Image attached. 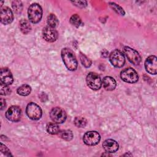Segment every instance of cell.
<instances>
[{
    "label": "cell",
    "instance_id": "cell-4",
    "mask_svg": "<svg viewBox=\"0 0 157 157\" xmlns=\"http://www.w3.org/2000/svg\"><path fill=\"white\" fill-rule=\"evenodd\" d=\"M87 85L93 90H99L102 85V81L100 76L94 72H90L86 78Z\"/></svg>",
    "mask_w": 157,
    "mask_h": 157
},
{
    "label": "cell",
    "instance_id": "cell-23",
    "mask_svg": "<svg viewBox=\"0 0 157 157\" xmlns=\"http://www.w3.org/2000/svg\"><path fill=\"white\" fill-rule=\"evenodd\" d=\"M74 123L78 128H84L87 124V121L84 117H77L75 118Z\"/></svg>",
    "mask_w": 157,
    "mask_h": 157
},
{
    "label": "cell",
    "instance_id": "cell-21",
    "mask_svg": "<svg viewBox=\"0 0 157 157\" xmlns=\"http://www.w3.org/2000/svg\"><path fill=\"white\" fill-rule=\"evenodd\" d=\"M47 24L48 26L55 28L59 24L57 17L54 14H50L47 17Z\"/></svg>",
    "mask_w": 157,
    "mask_h": 157
},
{
    "label": "cell",
    "instance_id": "cell-7",
    "mask_svg": "<svg viewBox=\"0 0 157 157\" xmlns=\"http://www.w3.org/2000/svg\"><path fill=\"white\" fill-rule=\"evenodd\" d=\"M109 59L111 64L116 67H122L125 62L123 54L118 50H115L109 55Z\"/></svg>",
    "mask_w": 157,
    "mask_h": 157
},
{
    "label": "cell",
    "instance_id": "cell-25",
    "mask_svg": "<svg viewBox=\"0 0 157 157\" xmlns=\"http://www.w3.org/2000/svg\"><path fill=\"white\" fill-rule=\"evenodd\" d=\"M80 59L82 64L85 67H89L91 65V61L82 53L80 54Z\"/></svg>",
    "mask_w": 157,
    "mask_h": 157
},
{
    "label": "cell",
    "instance_id": "cell-5",
    "mask_svg": "<svg viewBox=\"0 0 157 157\" xmlns=\"http://www.w3.org/2000/svg\"><path fill=\"white\" fill-rule=\"evenodd\" d=\"M120 77L123 81L129 83H136L139 79L137 73L134 69L131 67L126 68L123 70L121 72Z\"/></svg>",
    "mask_w": 157,
    "mask_h": 157
},
{
    "label": "cell",
    "instance_id": "cell-24",
    "mask_svg": "<svg viewBox=\"0 0 157 157\" xmlns=\"http://www.w3.org/2000/svg\"><path fill=\"white\" fill-rule=\"evenodd\" d=\"M12 7L15 11V12L19 13L22 11L23 5L21 1H13L12 2Z\"/></svg>",
    "mask_w": 157,
    "mask_h": 157
},
{
    "label": "cell",
    "instance_id": "cell-9",
    "mask_svg": "<svg viewBox=\"0 0 157 157\" xmlns=\"http://www.w3.org/2000/svg\"><path fill=\"white\" fill-rule=\"evenodd\" d=\"M101 140L99 134L96 131H88L86 132L83 137L84 143L87 145H95L98 144Z\"/></svg>",
    "mask_w": 157,
    "mask_h": 157
},
{
    "label": "cell",
    "instance_id": "cell-15",
    "mask_svg": "<svg viewBox=\"0 0 157 157\" xmlns=\"http://www.w3.org/2000/svg\"><path fill=\"white\" fill-rule=\"evenodd\" d=\"M102 147L107 153H115L118 149V144L113 139H107L103 144Z\"/></svg>",
    "mask_w": 157,
    "mask_h": 157
},
{
    "label": "cell",
    "instance_id": "cell-14",
    "mask_svg": "<svg viewBox=\"0 0 157 157\" xmlns=\"http://www.w3.org/2000/svg\"><path fill=\"white\" fill-rule=\"evenodd\" d=\"M0 80L1 83H2L6 85H9L12 83L13 78L12 74L9 69L5 67L1 69Z\"/></svg>",
    "mask_w": 157,
    "mask_h": 157
},
{
    "label": "cell",
    "instance_id": "cell-6",
    "mask_svg": "<svg viewBox=\"0 0 157 157\" xmlns=\"http://www.w3.org/2000/svg\"><path fill=\"white\" fill-rule=\"evenodd\" d=\"M50 116L52 121L56 124H61L65 121L66 119V113L65 111L58 107L52 109Z\"/></svg>",
    "mask_w": 157,
    "mask_h": 157
},
{
    "label": "cell",
    "instance_id": "cell-18",
    "mask_svg": "<svg viewBox=\"0 0 157 157\" xmlns=\"http://www.w3.org/2000/svg\"><path fill=\"white\" fill-rule=\"evenodd\" d=\"M58 134L61 139H63L66 141H70L73 138L72 132L69 129L59 130Z\"/></svg>",
    "mask_w": 157,
    "mask_h": 157
},
{
    "label": "cell",
    "instance_id": "cell-1",
    "mask_svg": "<svg viewBox=\"0 0 157 157\" xmlns=\"http://www.w3.org/2000/svg\"><path fill=\"white\" fill-rule=\"evenodd\" d=\"M61 57L66 67L70 71H75L77 67V60L74 52L68 48L61 50Z\"/></svg>",
    "mask_w": 157,
    "mask_h": 157
},
{
    "label": "cell",
    "instance_id": "cell-19",
    "mask_svg": "<svg viewBox=\"0 0 157 157\" xmlns=\"http://www.w3.org/2000/svg\"><path fill=\"white\" fill-rule=\"evenodd\" d=\"M31 91V86L28 85L24 84L18 88L17 92L19 95H21L23 96H26L30 94Z\"/></svg>",
    "mask_w": 157,
    "mask_h": 157
},
{
    "label": "cell",
    "instance_id": "cell-28",
    "mask_svg": "<svg viewBox=\"0 0 157 157\" xmlns=\"http://www.w3.org/2000/svg\"><path fill=\"white\" fill-rule=\"evenodd\" d=\"M0 149H1V151L2 153H3L4 154H5V155L6 156H12L10 150L8 149V148L4 145L2 143H1V147H0Z\"/></svg>",
    "mask_w": 157,
    "mask_h": 157
},
{
    "label": "cell",
    "instance_id": "cell-16",
    "mask_svg": "<svg viewBox=\"0 0 157 157\" xmlns=\"http://www.w3.org/2000/svg\"><path fill=\"white\" fill-rule=\"evenodd\" d=\"M102 84L104 89L107 91L113 90L117 85L115 80L113 77L110 76L105 77L102 80Z\"/></svg>",
    "mask_w": 157,
    "mask_h": 157
},
{
    "label": "cell",
    "instance_id": "cell-17",
    "mask_svg": "<svg viewBox=\"0 0 157 157\" xmlns=\"http://www.w3.org/2000/svg\"><path fill=\"white\" fill-rule=\"evenodd\" d=\"M19 27L20 31L24 34L29 33L31 30V26L29 21L25 19H21L19 23Z\"/></svg>",
    "mask_w": 157,
    "mask_h": 157
},
{
    "label": "cell",
    "instance_id": "cell-12",
    "mask_svg": "<svg viewBox=\"0 0 157 157\" xmlns=\"http://www.w3.org/2000/svg\"><path fill=\"white\" fill-rule=\"evenodd\" d=\"M145 67L147 72L155 75L157 72V58L155 55L148 56L145 62Z\"/></svg>",
    "mask_w": 157,
    "mask_h": 157
},
{
    "label": "cell",
    "instance_id": "cell-13",
    "mask_svg": "<svg viewBox=\"0 0 157 157\" xmlns=\"http://www.w3.org/2000/svg\"><path fill=\"white\" fill-rule=\"evenodd\" d=\"M1 22L4 25H8L13 20V15L10 8L4 7L1 10Z\"/></svg>",
    "mask_w": 157,
    "mask_h": 157
},
{
    "label": "cell",
    "instance_id": "cell-20",
    "mask_svg": "<svg viewBox=\"0 0 157 157\" xmlns=\"http://www.w3.org/2000/svg\"><path fill=\"white\" fill-rule=\"evenodd\" d=\"M46 129L47 131L50 134H56L59 131V129L57 124L52 122H50L47 124Z\"/></svg>",
    "mask_w": 157,
    "mask_h": 157
},
{
    "label": "cell",
    "instance_id": "cell-3",
    "mask_svg": "<svg viewBox=\"0 0 157 157\" xmlns=\"http://www.w3.org/2000/svg\"><path fill=\"white\" fill-rule=\"evenodd\" d=\"M26 113L28 117L33 120H39L42 115L41 108L34 102H30L28 104Z\"/></svg>",
    "mask_w": 157,
    "mask_h": 157
},
{
    "label": "cell",
    "instance_id": "cell-31",
    "mask_svg": "<svg viewBox=\"0 0 157 157\" xmlns=\"http://www.w3.org/2000/svg\"><path fill=\"white\" fill-rule=\"evenodd\" d=\"M108 54H109V53H108V52L106 50H102V56L103 57H105V58L107 57L108 56Z\"/></svg>",
    "mask_w": 157,
    "mask_h": 157
},
{
    "label": "cell",
    "instance_id": "cell-2",
    "mask_svg": "<svg viewBox=\"0 0 157 157\" xmlns=\"http://www.w3.org/2000/svg\"><path fill=\"white\" fill-rule=\"evenodd\" d=\"M28 18L33 23H39L42 17V9L37 3L32 4L28 8Z\"/></svg>",
    "mask_w": 157,
    "mask_h": 157
},
{
    "label": "cell",
    "instance_id": "cell-10",
    "mask_svg": "<svg viewBox=\"0 0 157 157\" xmlns=\"http://www.w3.org/2000/svg\"><path fill=\"white\" fill-rule=\"evenodd\" d=\"M21 111L19 107L12 105L8 109L6 113V117L7 120L12 122H17L20 120Z\"/></svg>",
    "mask_w": 157,
    "mask_h": 157
},
{
    "label": "cell",
    "instance_id": "cell-26",
    "mask_svg": "<svg viewBox=\"0 0 157 157\" xmlns=\"http://www.w3.org/2000/svg\"><path fill=\"white\" fill-rule=\"evenodd\" d=\"M11 92L10 88L8 87V85H6L2 83H1L0 85V94L1 95H7Z\"/></svg>",
    "mask_w": 157,
    "mask_h": 157
},
{
    "label": "cell",
    "instance_id": "cell-11",
    "mask_svg": "<svg viewBox=\"0 0 157 157\" xmlns=\"http://www.w3.org/2000/svg\"><path fill=\"white\" fill-rule=\"evenodd\" d=\"M42 35L44 39L48 42H53L58 39V32L55 28L49 26H45L42 31Z\"/></svg>",
    "mask_w": 157,
    "mask_h": 157
},
{
    "label": "cell",
    "instance_id": "cell-29",
    "mask_svg": "<svg viewBox=\"0 0 157 157\" xmlns=\"http://www.w3.org/2000/svg\"><path fill=\"white\" fill-rule=\"evenodd\" d=\"M72 4H74L75 6L78 7H85L87 6V2L85 1H72Z\"/></svg>",
    "mask_w": 157,
    "mask_h": 157
},
{
    "label": "cell",
    "instance_id": "cell-8",
    "mask_svg": "<svg viewBox=\"0 0 157 157\" xmlns=\"http://www.w3.org/2000/svg\"><path fill=\"white\" fill-rule=\"evenodd\" d=\"M123 53L128 60L133 64L137 65L140 63L141 57L139 53L134 49L129 47H124L123 48Z\"/></svg>",
    "mask_w": 157,
    "mask_h": 157
},
{
    "label": "cell",
    "instance_id": "cell-22",
    "mask_svg": "<svg viewBox=\"0 0 157 157\" xmlns=\"http://www.w3.org/2000/svg\"><path fill=\"white\" fill-rule=\"evenodd\" d=\"M70 22L73 26L77 28H78L83 25L80 17L77 14H74L71 16L70 18Z\"/></svg>",
    "mask_w": 157,
    "mask_h": 157
},
{
    "label": "cell",
    "instance_id": "cell-27",
    "mask_svg": "<svg viewBox=\"0 0 157 157\" xmlns=\"http://www.w3.org/2000/svg\"><path fill=\"white\" fill-rule=\"evenodd\" d=\"M109 4H110V6L115 11H116L117 13L121 14V15H124V13H124V11L123 10V9L120 6L114 3V2H110Z\"/></svg>",
    "mask_w": 157,
    "mask_h": 157
},
{
    "label": "cell",
    "instance_id": "cell-30",
    "mask_svg": "<svg viewBox=\"0 0 157 157\" xmlns=\"http://www.w3.org/2000/svg\"><path fill=\"white\" fill-rule=\"evenodd\" d=\"M1 109L3 110L4 108L6 107V101L3 98H1Z\"/></svg>",
    "mask_w": 157,
    "mask_h": 157
}]
</instances>
